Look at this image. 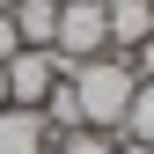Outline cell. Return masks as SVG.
<instances>
[{"mask_svg": "<svg viewBox=\"0 0 154 154\" xmlns=\"http://www.w3.org/2000/svg\"><path fill=\"white\" fill-rule=\"evenodd\" d=\"M15 37H22V51H51V29H59V0H15L8 8Z\"/></svg>", "mask_w": 154, "mask_h": 154, "instance_id": "obj_6", "label": "cell"}, {"mask_svg": "<svg viewBox=\"0 0 154 154\" xmlns=\"http://www.w3.org/2000/svg\"><path fill=\"white\" fill-rule=\"evenodd\" d=\"M51 154H118V140H110V132H66V140H51Z\"/></svg>", "mask_w": 154, "mask_h": 154, "instance_id": "obj_8", "label": "cell"}, {"mask_svg": "<svg viewBox=\"0 0 154 154\" xmlns=\"http://www.w3.org/2000/svg\"><path fill=\"white\" fill-rule=\"evenodd\" d=\"M103 37L110 51H132L154 37V0H103Z\"/></svg>", "mask_w": 154, "mask_h": 154, "instance_id": "obj_4", "label": "cell"}, {"mask_svg": "<svg viewBox=\"0 0 154 154\" xmlns=\"http://www.w3.org/2000/svg\"><path fill=\"white\" fill-rule=\"evenodd\" d=\"M118 154H154V147H147V140H118Z\"/></svg>", "mask_w": 154, "mask_h": 154, "instance_id": "obj_10", "label": "cell"}, {"mask_svg": "<svg viewBox=\"0 0 154 154\" xmlns=\"http://www.w3.org/2000/svg\"><path fill=\"white\" fill-rule=\"evenodd\" d=\"M8 8H15V0H0V15H8Z\"/></svg>", "mask_w": 154, "mask_h": 154, "instance_id": "obj_12", "label": "cell"}, {"mask_svg": "<svg viewBox=\"0 0 154 154\" xmlns=\"http://www.w3.org/2000/svg\"><path fill=\"white\" fill-rule=\"evenodd\" d=\"M125 66L140 73V81H154V37H147V44H132V51H125Z\"/></svg>", "mask_w": 154, "mask_h": 154, "instance_id": "obj_9", "label": "cell"}, {"mask_svg": "<svg viewBox=\"0 0 154 154\" xmlns=\"http://www.w3.org/2000/svg\"><path fill=\"white\" fill-rule=\"evenodd\" d=\"M66 81H73V103H81V125L118 140V125H125V110H132V88H140V73L125 66V51H103V59L66 66Z\"/></svg>", "mask_w": 154, "mask_h": 154, "instance_id": "obj_1", "label": "cell"}, {"mask_svg": "<svg viewBox=\"0 0 154 154\" xmlns=\"http://www.w3.org/2000/svg\"><path fill=\"white\" fill-rule=\"evenodd\" d=\"M59 81H66L59 51H15V59H8V103H29V110H37Z\"/></svg>", "mask_w": 154, "mask_h": 154, "instance_id": "obj_3", "label": "cell"}, {"mask_svg": "<svg viewBox=\"0 0 154 154\" xmlns=\"http://www.w3.org/2000/svg\"><path fill=\"white\" fill-rule=\"evenodd\" d=\"M125 140H147L154 147V81H140V88H132V110H125Z\"/></svg>", "mask_w": 154, "mask_h": 154, "instance_id": "obj_7", "label": "cell"}, {"mask_svg": "<svg viewBox=\"0 0 154 154\" xmlns=\"http://www.w3.org/2000/svg\"><path fill=\"white\" fill-rule=\"evenodd\" d=\"M0 154H51L44 110H29V103H8V110H0Z\"/></svg>", "mask_w": 154, "mask_h": 154, "instance_id": "obj_5", "label": "cell"}, {"mask_svg": "<svg viewBox=\"0 0 154 154\" xmlns=\"http://www.w3.org/2000/svg\"><path fill=\"white\" fill-rule=\"evenodd\" d=\"M51 51H59V66L103 59V51H110V37H103V0H59V29H51Z\"/></svg>", "mask_w": 154, "mask_h": 154, "instance_id": "obj_2", "label": "cell"}, {"mask_svg": "<svg viewBox=\"0 0 154 154\" xmlns=\"http://www.w3.org/2000/svg\"><path fill=\"white\" fill-rule=\"evenodd\" d=\"M0 110H8V66H0Z\"/></svg>", "mask_w": 154, "mask_h": 154, "instance_id": "obj_11", "label": "cell"}]
</instances>
